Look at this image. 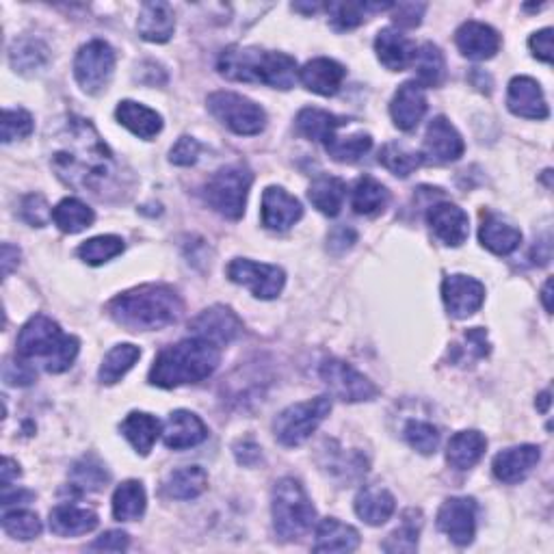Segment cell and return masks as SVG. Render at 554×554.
Returning a JSON list of instances; mask_svg holds the SVG:
<instances>
[{
	"instance_id": "cell-1",
	"label": "cell",
	"mask_w": 554,
	"mask_h": 554,
	"mask_svg": "<svg viewBox=\"0 0 554 554\" xmlns=\"http://www.w3.org/2000/svg\"><path fill=\"white\" fill-rule=\"evenodd\" d=\"M50 165L76 191L98 193L115 174V158L94 124L68 117L50 141Z\"/></svg>"
},
{
	"instance_id": "cell-2",
	"label": "cell",
	"mask_w": 554,
	"mask_h": 554,
	"mask_svg": "<svg viewBox=\"0 0 554 554\" xmlns=\"http://www.w3.org/2000/svg\"><path fill=\"white\" fill-rule=\"evenodd\" d=\"M107 310L115 323L130 332H158L178 323L184 308L174 288L145 284L117 295Z\"/></svg>"
},
{
	"instance_id": "cell-3",
	"label": "cell",
	"mask_w": 554,
	"mask_h": 554,
	"mask_svg": "<svg viewBox=\"0 0 554 554\" xmlns=\"http://www.w3.org/2000/svg\"><path fill=\"white\" fill-rule=\"evenodd\" d=\"M221 347L204 338H187L156 355L150 371V384L158 388H180L200 384L217 371Z\"/></svg>"
},
{
	"instance_id": "cell-4",
	"label": "cell",
	"mask_w": 554,
	"mask_h": 554,
	"mask_svg": "<svg viewBox=\"0 0 554 554\" xmlns=\"http://www.w3.org/2000/svg\"><path fill=\"white\" fill-rule=\"evenodd\" d=\"M217 70L228 81L269 85L273 89L295 87L299 70L297 61L284 52H271L260 48L232 46L221 52Z\"/></svg>"
},
{
	"instance_id": "cell-5",
	"label": "cell",
	"mask_w": 554,
	"mask_h": 554,
	"mask_svg": "<svg viewBox=\"0 0 554 554\" xmlns=\"http://www.w3.org/2000/svg\"><path fill=\"white\" fill-rule=\"evenodd\" d=\"M271 513H273V529L275 535L284 542H295L306 535L316 522V509L308 498L303 485L286 477L280 479L273 487L271 496Z\"/></svg>"
},
{
	"instance_id": "cell-6",
	"label": "cell",
	"mask_w": 554,
	"mask_h": 554,
	"mask_svg": "<svg viewBox=\"0 0 554 554\" xmlns=\"http://www.w3.org/2000/svg\"><path fill=\"white\" fill-rule=\"evenodd\" d=\"M254 174L252 169L236 163L219 169L204 187V197L208 206L217 210L226 219H241L245 215V204L249 189H252Z\"/></svg>"
},
{
	"instance_id": "cell-7",
	"label": "cell",
	"mask_w": 554,
	"mask_h": 554,
	"mask_svg": "<svg viewBox=\"0 0 554 554\" xmlns=\"http://www.w3.org/2000/svg\"><path fill=\"white\" fill-rule=\"evenodd\" d=\"M332 412V399L316 397L312 401H303L290 405L275 418L273 433L280 444L284 446H301L310 435L321 427V422Z\"/></svg>"
},
{
	"instance_id": "cell-8",
	"label": "cell",
	"mask_w": 554,
	"mask_h": 554,
	"mask_svg": "<svg viewBox=\"0 0 554 554\" xmlns=\"http://www.w3.org/2000/svg\"><path fill=\"white\" fill-rule=\"evenodd\" d=\"M208 111L236 135H260L267 126L265 109L234 91H217L208 96Z\"/></svg>"
},
{
	"instance_id": "cell-9",
	"label": "cell",
	"mask_w": 554,
	"mask_h": 554,
	"mask_svg": "<svg viewBox=\"0 0 554 554\" xmlns=\"http://www.w3.org/2000/svg\"><path fill=\"white\" fill-rule=\"evenodd\" d=\"M113 70L115 50L107 42H102V39H94V42L85 44L74 59V76L87 94H98V91L107 87Z\"/></svg>"
},
{
	"instance_id": "cell-10",
	"label": "cell",
	"mask_w": 554,
	"mask_h": 554,
	"mask_svg": "<svg viewBox=\"0 0 554 554\" xmlns=\"http://www.w3.org/2000/svg\"><path fill=\"white\" fill-rule=\"evenodd\" d=\"M321 379L334 392V397L345 403L373 401L379 394V388L371 379L355 371L351 364L336 358H329L321 364Z\"/></svg>"
},
{
	"instance_id": "cell-11",
	"label": "cell",
	"mask_w": 554,
	"mask_h": 554,
	"mask_svg": "<svg viewBox=\"0 0 554 554\" xmlns=\"http://www.w3.org/2000/svg\"><path fill=\"white\" fill-rule=\"evenodd\" d=\"M228 277L234 284H241L252 290L254 297L265 301L280 295L286 284V273L280 267L247 258L232 260L228 265Z\"/></svg>"
},
{
	"instance_id": "cell-12",
	"label": "cell",
	"mask_w": 554,
	"mask_h": 554,
	"mask_svg": "<svg viewBox=\"0 0 554 554\" xmlns=\"http://www.w3.org/2000/svg\"><path fill=\"white\" fill-rule=\"evenodd\" d=\"M438 529L457 546H470L477 533V500L455 496L442 503L438 511Z\"/></svg>"
},
{
	"instance_id": "cell-13",
	"label": "cell",
	"mask_w": 554,
	"mask_h": 554,
	"mask_svg": "<svg viewBox=\"0 0 554 554\" xmlns=\"http://www.w3.org/2000/svg\"><path fill=\"white\" fill-rule=\"evenodd\" d=\"M65 334L57 321L48 319L44 314H37L20 329L18 336V355L24 360L44 358L48 362L52 353L59 349Z\"/></svg>"
},
{
	"instance_id": "cell-14",
	"label": "cell",
	"mask_w": 554,
	"mask_h": 554,
	"mask_svg": "<svg viewBox=\"0 0 554 554\" xmlns=\"http://www.w3.org/2000/svg\"><path fill=\"white\" fill-rule=\"evenodd\" d=\"M466 143L461 139L459 130L446 120L444 115L433 117L427 126L425 145H422V158H427L429 163H455L464 156Z\"/></svg>"
},
{
	"instance_id": "cell-15",
	"label": "cell",
	"mask_w": 554,
	"mask_h": 554,
	"mask_svg": "<svg viewBox=\"0 0 554 554\" xmlns=\"http://www.w3.org/2000/svg\"><path fill=\"white\" fill-rule=\"evenodd\" d=\"M442 299L448 314L455 319H468L479 312L485 301V286L470 275H448L442 282Z\"/></svg>"
},
{
	"instance_id": "cell-16",
	"label": "cell",
	"mask_w": 554,
	"mask_h": 554,
	"mask_svg": "<svg viewBox=\"0 0 554 554\" xmlns=\"http://www.w3.org/2000/svg\"><path fill=\"white\" fill-rule=\"evenodd\" d=\"M191 332L197 338H204L215 342V345H228L234 338H239L243 332V323L226 306H213L204 312H200L191 321Z\"/></svg>"
},
{
	"instance_id": "cell-17",
	"label": "cell",
	"mask_w": 554,
	"mask_h": 554,
	"mask_svg": "<svg viewBox=\"0 0 554 554\" xmlns=\"http://www.w3.org/2000/svg\"><path fill=\"white\" fill-rule=\"evenodd\" d=\"M303 217V206L295 195L282 187H269L262 193V226L273 232L293 228Z\"/></svg>"
},
{
	"instance_id": "cell-18",
	"label": "cell",
	"mask_w": 554,
	"mask_h": 554,
	"mask_svg": "<svg viewBox=\"0 0 554 554\" xmlns=\"http://www.w3.org/2000/svg\"><path fill=\"white\" fill-rule=\"evenodd\" d=\"M507 107L513 115L526 117V120H546L550 115L544 89L531 76H516L509 83Z\"/></svg>"
},
{
	"instance_id": "cell-19",
	"label": "cell",
	"mask_w": 554,
	"mask_h": 554,
	"mask_svg": "<svg viewBox=\"0 0 554 554\" xmlns=\"http://www.w3.org/2000/svg\"><path fill=\"white\" fill-rule=\"evenodd\" d=\"M427 221L438 239L448 247L464 245L470 232L468 215L457 204L440 202L431 204L427 210Z\"/></svg>"
},
{
	"instance_id": "cell-20",
	"label": "cell",
	"mask_w": 554,
	"mask_h": 554,
	"mask_svg": "<svg viewBox=\"0 0 554 554\" xmlns=\"http://www.w3.org/2000/svg\"><path fill=\"white\" fill-rule=\"evenodd\" d=\"M539 459H542V448L539 446L535 444L513 446L494 457L492 472L500 483L516 485L529 477L533 468L539 464Z\"/></svg>"
},
{
	"instance_id": "cell-21",
	"label": "cell",
	"mask_w": 554,
	"mask_h": 554,
	"mask_svg": "<svg viewBox=\"0 0 554 554\" xmlns=\"http://www.w3.org/2000/svg\"><path fill=\"white\" fill-rule=\"evenodd\" d=\"M457 48L464 57L472 61H487L500 50V35L490 24L464 22L455 33Z\"/></svg>"
},
{
	"instance_id": "cell-22",
	"label": "cell",
	"mask_w": 554,
	"mask_h": 554,
	"mask_svg": "<svg viewBox=\"0 0 554 554\" xmlns=\"http://www.w3.org/2000/svg\"><path fill=\"white\" fill-rule=\"evenodd\" d=\"M208 438V427L204 420L187 410L171 412L165 429H163V442L171 451H184V448H193L202 444Z\"/></svg>"
},
{
	"instance_id": "cell-23",
	"label": "cell",
	"mask_w": 554,
	"mask_h": 554,
	"mask_svg": "<svg viewBox=\"0 0 554 554\" xmlns=\"http://www.w3.org/2000/svg\"><path fill=\"white\" fill-rule=\"evenodd\" d=\"M345 76V65H340L338 61L327 57L312 59L299 70L301 85L319 96H336L342 87V81H345Z\"/></svg>"
},
{
	"instance_id": "cell-24",
	"label": "cell",
	"mask_w": 554,
	"mask_h": 554,
	"mask_svg": "<svg viewBox=\"0 0 554 554\" xmlns=\"http://www.w3.org/2000/svg\"><path fill=\"white\" fill-rule=\"evenodd\" d=\"M425 113H427L425 89H422L416 81L403 83L390 104V115L394 120V126L405 130V133H410V130H414L420 124Z\"/></svg>"
},
{
	"instance_id": "cell-25",
	"label": "cell",
	"mask_w": 554,
	"mask_h": 554,
	"mask_svg": "<svg viewBox=\"0 0 554 554\" xmlns=\"http://www.w3.org/2000/svg\"><path fill=\"white\" fill-rule=\"evenodd\" d=\"M375 52L384 68L390 72H403L416 59V44L401 35L397 29H381L375 39Z\"/></svg>"
},
{
	"instance_id": "cell-26",
	"label": "cell",
	"mask_w": 554,
	"mask_h": 554,
	"mask_svg": "<svg viewBox=\"0 0 554 554\" xmlns=\"http://www.w3.org/2000/svg\"><path fill=\"white\" fill-rule=\"evenodd\" d=\"M176 29V16L174 9H171L167 3H145L139 11V20H137V31L145 39V42L152 44H165L174 35Z\"/></svg>"
},
{
	"instance_id": "cell-27",
	"label": "cell",
	"mask_w": 554,
	"mask_h": 554,
	"mask_svg": "<svg viewBox=\"0 0 554 554\" xmlns=\"http://www.w3.org/2000/svg\"><path fill=\"white\" fill-rule=\"evenodd\" d=\"M479 241L485 249H490L492 254L509 256L520 247L522 232L518 228H513L511 223L503 221L500 217L487 213V215H483V221H481Z\"/></svg>"
},
{
	"instance_id": "cell-28",
	"label": "cell",
	"mask_w": 554,
	"mask_h": 554,
	"mask_svg": "<svg viewBox=\"0 0 554 554\" xmlns=\"http://www.w3.org/2000/svg\"><path fill=\"white\" fill-rule=\"evenodd\" d=\"M98 526V513L76 507V505H57L50 511V531L59 537H78L87 535Z\"/></svg>"
},
{
	"instance_id": "cell-29",
	"label": "cell",
	"mask_w": 554,
	"mask_h": 554,
	"mask_svg": "<svg viewBox=\"0 0 554 554\" xmlns=\"http://www.w3.org/2000/svg\"><path fill=\"white\" fill-rule=\"evenodd\" d=\"M394 509H397V500L384 487L368 485L355 496V513L362 522L371 526L386 524L392 518Z\"/></svg>"
},
{
	"instance_id": "cell-30",
	"label": "cell",
	"mask_w": 554,
	"mask_h": 554,
	"mask_svg": "<svg viewBox=\"0 0 554 554\" xmlns=\"http://www.w3.org/2000/svg\"><path fill=\"white\" fill-rule=\"evenodd\" d=\"M115 115H117V122L145 141L154 139L163 130V117L133 100H124L117 104Z\"/></svg>"
},
{
	"instance_id": "cell-31",
	"label": "cell",
	"mask_w": 554,
	"mask_h": 554,
	"mask_svg": "<svg viewBox=\"0 0 554 554\" xmlns=\"http://www.w3.org/2000/svg\"><path fill=\"white\" fill-rule=\"evenodd\" d=\"M487 440L479 431H459L453 435L446 448V461L448 466L455 470H470L481 461L485 455Z\"/></svg>"
},
{
	"instance_id": "cell-32",
	"label": "cell",
	"mask_w": 554,
	"mask_h": 554,
	"mask_svg": "<svg viewBox=\"0 0 554 554\" xmlns=\"http://www.w3.org/2000/svg\"><path fill=\"white\" fill-rule=\"evenodd\" d=\"M360 546V533L349 524H342L336 518L321 520L316 526V552H353Z\"/></svg>"
},
{
	"instance_id": "cell-33",
	"label": "cell",
	"mask_w": 554,
	"mask_h": 554,
	"mask_svg": "<svg viewBox=\"0 0 554 554\" xmlns=\"http://www.w3.org/2000/svg\"><path fill=\"white\" fill-rule=\"evenodd\" d=\"M349 120L347 117L334 115L323 109H303L297 115V130L299 135H303L306 139L319 141V143H327L329 139L336 137V130L347 126Z\"/></svg>"
},
{
	"instance_id": "cell-34",
	"label": "cell",
	"mask_w": 554,
	"mask_h": 554,
	"mask_svg": "<svg viewBox=\"0 0 554 554\" xmlns=\"http://www.w3.org/2000/svg\"><path fill=\"white\" fill-rule=\"evenodd\" d=\"M308 197L319 213L325 217H338L347 197V184L336 176H319L310 184Z\"/></svg>"
},
{
	"instance_id": "cell-35",
	"label": "cell",
	"mask_w": 554,
	"mask_h": 554,
	"mask_svg": "<svg viewBox=\"0 0 554 554\" xmlns=\"http://www.w3.org/2000/svg\"><path fill=\"white\" fill-rule=\"evenodd\" d=\"M120 429L124 433V438L133 444V448L139 455H148L152 451L156 438L161 435V422H158V418H154L152 414L133 412L126 416Z\"/></svg>"
},
{
	"instance_id": "cell-36",
	"label": "cell",
	"mask_w": 554,
	"mask_h": 554,
	"mask_svg": "<svg viewBox=\"0 0 554 554\" xmlns=\"http://www.w3.org/2000/svg\"><path fill=\"white\" fill-rule=\"evenodd\" d=\"M325 9L336 31H351L375 13L392 9V3H329Z\"/></svg>"
},
{
	"instance_id": "cell-37",
	"label": "cell",
	"mask_w": 554,
	"mask_h": 554,
	"mask_svg": "<svg viewBox=\"0 0 554 554\" xmlns=\"http://www.w3.org/2000/svg\"><path fill=\"white\" fill-rule=\"evenodd\" d=\"M388 202H390L388 189L373 176H362L353 184L351 206L358 215H366V217L379 215L381 210L388 206Z\"/></svg>"
},
{
	"instance_id": "cell-38",
	"label": "cell",
	"mask_w": 554,
	"mask_h": 554,
	"mask_svg": "<svg viewBox=\"0 0 554 554\" xmlns=\"http://www.w3.org/2000/svg\"><path fill=\"white\" fill-rule=\"evenodd\" d=\"M48 59H50L48 46L33 37L18 39V42H13V46L9 50L11 68L20 74L39 72L48 63Z\"/></svg>"
},
{
	"instance_id": "cell-39",
	"label": "cell",
	"mask_w": 554,
	"mask_h": 554,
	"mask_svg": "<svg viewBox=\"0 0 554 554\" xmlns=\"http://www.w3.org/2000/svg\"><path fill=\"white\" fill-rule=\"evenodd\" d=\"M145 487L139 481H124L113 494V516L120 522H135L145 513Z\"/></svg>"
},
{
	"instance_id": "cell-40",
	"label": "cell",
	"mask_w": 554,
	"mask_h": 554,
	"mask_svg": "<svg viewBox=\"0 0 554 554\" xmlns=\"http://www.w3.org/2000/svg\"><path fill=\"white\" fill-rule=\"evenodd\" d=\"M208 474L200 466H187L169 474L165 483L167 496L176 500H193L206 492Z\"/></svg>"
},
{
	"instance_id": "cell-41",
	"label": "cell",
	"mask_w": 554,
	"mask_h": 554,
	"mask_svg": "<svg viewBox=\"0 0 554 554\" xmlns=\"http://www.w3.org/2000/svg\"><path fill=\"white\" fill-rule=\"evenodd\" d=\"M52 221L57 223V228L65 234H78L87 228H91V223L96 221L94 210H91L87 204H83L76 197H68V200L59 202L55 208H52Z\"/></svg>"
},
{
	"instance_id": "cell-42",
	"label": "cell",
	"mask_w": 554,
	"mask_h": 554,
	"mask_svg": "<svg viewBox=\"0 0 554 554\" xmlns=\"http://www.w3.org/2000/svg\"><path fill=\"white\" fill-rule=\"evenodd\" d=\"M414 68L418 74V85L420 87H440L446 78V61L442 50L427 42L416 50Z\"/></svg>"
},
{
	"instance_id": "cell-43",
	"label": "cell",
	"mask_w": 554,
	"mask_h": 554,
	"mask_svg": "<svg viewBox=\"0 0 554 554\" xmlns=\"http://www.w3.org/2000/svg\"><path fill=\"white\" fill-rule=\"evenodd\" d=\"M141 358V349L135 345H117L107 355H104L98 379L104 386H113L120 381L130 368Z\"/></svg>"
},
{
	"instance_id": "cell-44",
	"label": "cell",
	"mask_w": 554,
	"mask_h": 554,
	"mask_svg": "<svg viewBox=\"0 0 554 554\" xmlns=\"http://www.w3.org/2000/svg\"><path fill=\"white\" fill-rule=\"evenodd\" d=\"M422 526V513L416 509H410L403 513V524L397 531H392L390 537L384 542L386 552H407L412 554L418 550V535Z\"/></svg>"
},
{
	"instance_id": "cell-45",
	"label": "cell",
	"mask_w": 554,
	"mask_h": 554,
	"mask_svg": "<svg viewBox=\"0 0 554 554\" xmlns=\"http://www.w3.org/2000/svg\"><path fill=\"white\" fill-rule=\"evenodd\" d=\"M379 163L384 165L388 171H392L394 176L407 178L410 174H414V171L422 163H425V158H422V154H418V152L407 150L405 145L386 143L379 152Z\"/></svg>"
},
{
	"instance_id": "cell-46",
	"label": "cell",
	"mask_w": 554,
	"mask_h": 554,
	"mask_svg": "<svg viewBox=\"0 0 554 554\" xmlns=\"http://www.w3.org/2000/svg\"><path fill=\"white\" fill-rule=\"evenodd\" d=\"M124 247L126 245L120 236L107 234V236H96V239L85 241L81 247H78L76 254L83 262H87V265L100 267V265H104V262L120 256L124 252Z\"/></svg>"
},
{
	"instance_id": "cell-47",
	"label": "cell",
	"mask_w": 554,
	"mask_h": 554,
	"mask_svg": "<svg viewBox=\"0 0 554 554\" xmlns=\"http://www.w3.org/2000/svg\"><path fill=\"white\" fill-rule=\"evenodd\" d=\"M109 479L111 477L107 468H104L94 457H85L81 461H76L70 470L72 487L83 492H100L102 487H107Z\"/></svg>"
},
{
	"instance_id": "cell-48",
	"label": "cell",
	"mask_w": 554,
	"mask_h": 554,
	"mask_svg": "<svg viewBox=\"0 0 554 554\" xmlns=\"http://www.w3.org/2000/svg\"><path fill=\"white\" fill-rule=\"evenodd\" d=\"M371 148H373V137L368 133H358L351 137H334L325 143L327 154L338 163H358Z\"/></svg>"
},
{
	"instance_id": "cell-49",
	"label": "cell",
	"mask_w": 554,
	"mask_h": 554,
	"mask_svg": "<svg viewBox=\"0 0 554 554\" xmlns=\"http://www.w3.org/2000/svg\"><path fill=\"white\" fill-rule=\"evenodd\" d=\"M3 529L9 537L20 542H31L42 533V520L29 509H13L3 513Z\"/></svg>"
},
{
	"instance_id": "cell-50",
	"label": "cell",
	"mask_w": 554,
	"mask_h": 554,
	"mask_svg": "<svg viewBox=\"0 0 554 554\" xmlns=\"http://www.w3.org/2000/svg\"><path fill=\"white\" fill-rule=\"evenodd\" d=\"M405 440L410 444L414 451L420 455H433L440 446V431L435 429L431 422H422V420H410L405 425Z\"/></svg>"
},
{
	"instance_id": "cell-51",
	"label": "cell",
	"mask_w": 554,
	"mask_h": 554,
	"mask_svg": "<svg viewBox=\"0 0 554 554\" xmlns=\"http://www.w3.org/2000/svg\"><path fill=\"white\" fill-rule=\"evenodd\" d=\"M33 133V117L24 109H5L3 113V143L29 137Z\"/></svg>"
},
{
	"instance_id": "cell-52",
	"label": "cell",
	"mask_w": 554,
	"mask_h": 554,
	"mask_svg": "<svg viewBox=\"0 0 554 554\" xmlns=\"http://www.w3.org/2000/svg\"><path fill=\"white\" fill-rule=\"evenodd\" d=\"M78 349H81V342H78L76 336H68L65 334L63 342L59 345V349L52 353V358L46 362V371L48 373H65L68 368L74 364Z\"/></svg>"
},
{
	"instance_id": "cell-53",
	"label": "cell",
	"mask_w": 554,
	"mask_h": 554,
	"mask_svg": "<svg viewBox=\"0 0 554 554\" xmlns=\"http://www.w3.org/2000/svg\"><path fill=\"white\" fill-rule=\"evenodd\" d=\"M20 213H22V219L26 223H31V226H35V228H44L46 223L52 219V210H50L48 202L37 193L24 197Z\"/></svg>"
},
{
	"instance_id": "cell-54",
	"label": "cell",
	"mask_w": 554,
	"mask_h": 554,
	"mask_svg": "<svg viewBox=\"0 0 554 554\" xmlns=\"http://www.w3.org/2000/svg\"><path fill=\"white\" fill-rule=\"evenodd\" d=\"M3 379L7 386H31L33 381L37 379V371L29 364L22 360H7L3 366Z\"/></svg>"
},
{
	"instance_id": "cell-55",
	"label": "cell",
	"mask_w": 554,
	"mask_h": 554,
	"mask_svg": "<svg viewBox=\"0 0 554 554\" xmlns=\"http://www.w3.org/2000/svg\"><path fill=\"white\" fill-rule=\"evenodd\" d=\"M200 143L193 137H180L178 143L169 152V161L178 167H191L197 163V156H200Z\"/></svg>"
},
{
	"instance_id": "cell-56",
	"label": "cell",
	"mask_w": 554,
	"mask_h": 554,
	"mask_svg": "<svg viewBox=\"0 0 554 554\" xmlns=\"http://www.w3.org/2000/svg\"><path fill=\"white\" fill-rule=\"evenodd\" d=\"M394 9V24H399L401 29H414L422 22V16H425L427 5L425 3H399L392 5Z\"/></svg>"
},
{
	"instance_id": "cell-57",
	"label": "cell",
	"mask_w": 554,
	"mask_h": 554,
	"mask_svg": "<svg viewBox=\"0 0 554 554\" xmlns=\"http://www.w3.org/2000/svg\"><path fill=\"white\" fill-rule=\"evenodd\" d=\"M355 241H358V234H355L353 228L338 226L327 236V249H329V254L342 256L345 252H349Z\"/></svg>"
},
{
	"instance_id": "cell-58",
	"label": "cell",
	"mask_w": 554,
	"mask_h": 554,
	"mask_svg": "<svg viewBox=\"0 0 554 554\" xmlns=\"http://www.w3.org/2000/svg\"><path fill=\"white\" fill-rule=\"evenodd\" d=\"M130 546V537L124 531H109L100 535L89 550H104V552H124Z\"/></svg>"
},
{
	"instance_id": "cell-59",
	"label": "cell",
	"mask_w": 554,
	"mask_h": 554,
	"mask_svg": "<svg viewBox=\"0 0 554 554\" xmlns=\"http://www.w3.org/2000/svg\"><path fill=\"white\" fill-rule=\"evenodd\" d=\"M552 29H542L531 35L529 39V48L533 52V57H537L539 61L544 63H552L554 55H552Z\"/></svg>"
},
{
	"instance_id": "cell-60",
	"label": "cell",
	"mask_w": 554,
	"mask_h": 554,
	"mask_svg": "<svg viewBox=\"0 0 554 554\" xmlns=\"http://www.w3.org/2000/svg\"><path fill=\"white\" fill-rule=\"evenodd\" d=\"M234 453H236V459L241 461L243 466H256L258 461L262 459V453H260V446H256L254 442H241L234 446Z\"/></svg>"
},
{
	"instance_id": "cell-61",
	"label": "cell",
	"mask_w": 554,
	"mask_h": 554,
	"mask_svg": "<svg viewBox=\"0 0 554 554\" xmlns=\"http://www.w3.org/2000/svg\"><path fill=\"white\" fill-rule=\"evenodd\" d=\"M0 265H3V275L9 277L13 273V269H16L20 265V249L16 245L5 243L3 245V258H0Z\"/></svg>"
},
{
	"instance_id": "cell-62",
	"label": "cell",
	"mask_w": 554,
	"mask_h": 554,
	"mask_svg": "<svg viewBox=\"0 0 554 554\" xmlns=\"http://www.w3.org/2000/svg\"><path fill=\"white\" fill-rule=\"evenodd\" d=\"M0 474H3V487H9L13 479L20 477V466L11 457H5L3 468H0Z\"/></svg>"
},
{
	"instance_id": "cell-63",
	"label": "cell",
	"mask_w": 554,
	"mask_h": 554,
	"mask_svg": "<svg viewBox=\"0 0 554 554\" xmlns=\"http://www.w3.org/2000/svg\"><path fill=\"white\" fill-rule=\"evenodd\" d=\"M537 410L542 412V414H546L550 410V392L539 394V397H537Z\"/></svg>"
},
{
	"instance_id": "cell-64",
	"label": "cell",
	"mask_w": 554,
	"mask_h": 554,
	"mask_svg": "<svg viewBox=\"0 0 554 554\" xmlns=\"http://www.w3.org/2000/svg\"><path fill=\"white\" fill-rule=\"evenodd\" d=\"M550 290H552V280H548L546 284H544V290H542V301H544V306H546V312L550 314L552 312V301H550Z\"/></svg>"
}]
</instances>
